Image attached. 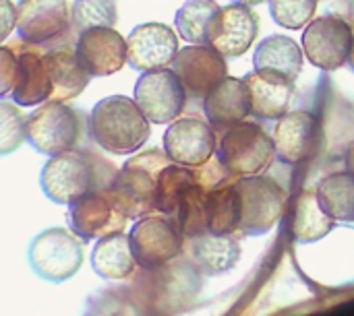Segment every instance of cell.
Segmentation results:
<instances>
[{
    "label": "cell",
    "instance_id": "7402d4cb",
    "mask_svg": "<svg viewBox=\"0 0 354 316\" xmlns=\"http://www.w3.org/2000/svg\"><path fill=\"white\" fill-rule=\"evenodd\" d=\"M187 257L207 277L230 273L241 261V244L234 236L201 234L187 244Z\"/></svg>",
    "mask_w": 354,
    "mask_h": 316
},
{
    "label": "cell",
    "instance_id": "5b68a950",
    "mask_svg": "<svg viewBox=\"0 0 354 316\" xmlns=\"http://www.w3.org/2000/svg\"><path fill=\"white\" fill-rule=\"evenodd\" d=\"M216 155L232 178H249L263 174L272 166L276 145L261 124L245 120L220 137Z\"/></svg>",
    "mask_w": 354,
    "mask_h": 316
},
{
    "label": "cell",
    "instance_id": "603a6c76",
    "mask_svg": "<svg viewBox=\"0 0 354 316\" xmlns=\"http://www.w3.org/2000/svg\"><path fill=\"white\" fill-rule=\"evenodd\" d=\"M44 62L50 72L54 93L50 101H68L75 99L85 91V87L91 81V75L81 66L75 46H60V48H50L44 52Z\"/></svg>",
    "mask_w": 354,
    "mask_h": 316
},
{
    "label": "cell",
    "instance_id": "d590c367",
    "mask_svg": "<svg viewBox=\"0 0 354 316\" xmlns=\"http://www.w3.org/2000/svg\"><path fill=\"white\" fill-rule=\"evenodd\" d=\"M193 172H195L197 184L203 190H207V192L214 190V188H218V186H222V184H226V182H230V180H234L230 176V172L224 168V164L220 161L218 155H214L207 164H203L199 168H193Z\"/></svg>",
    "mask_w": 354,
    "mask_h": 316
},
{
    "label": "cell",
    "instance_id": "836d02e7",
    "mask_svg": "<svg viewBox=\"0 0 354 316\" xmlns=\"http://www.w3.org/2000/svg\"><path fill=\"white\" fill-rule=\"evenodd\" d=\"M317 10V0H270V12L278 25L290 31L307 27Z\"/></svg>",
    "mask_w": 354,
    "mask_h": 316
},
{
    "label": "cell",
    "instance_id": "cb8c5ba5",
    "mask_svg": "<svg viewBox=\"0 0 354 316\" xmlns=\"http://www.w3.org/2000/svg\"><path fill=\"white\" fill-rule=\"evenodd\" d=\"M303 60H305V50L292 37L270 35L257 46L253 54V68L257 72L276 75L295 83L303 72Z\"/></svg>",
    "mask_w": 354,
    "mask_h": 316
},
{
    "label": "cell",
    "instance_id": "8d00e7d4",
    "mask_svg": "<svg viewBox=\"0 0 354 316\" xmlns=\"http://www.w3.org/2000/svg\"><path fill=\"white\" fill-rule=\"evenodd\" d=\"M17 75H19L17 54L8 46H2L0 48V95L2 97L12 93L15 83H17Z\"/></svg>",
    "mask_w": 354,
    "mask_h": 316
},
{
    "label": "cell",
    "instance_id": "ba28073f",
    "mask_svg": "<svg viewBox=\"0 0 354 316\" xmlns=\"http://www.w3.org/2000/svg\"><path fill=\"white\" fill-rule=\"evenodd\" d=\"M129 240L139 269H156L168 265L183 257L187 246V238L172 217H160L151 213L139 217L133 224Z\"/></svg>",
    "mask_w": 354,
    "mask_h": 316
},
{
    "label": "cell",
    "instance_id": "ac0fdd59",
    "mask_svg": "<svg viewBox=\"0 0 354 316\" xmlns=\"http://www.w3.org/2000/svg\"><path fill=\"white\" fill-rule=\"evenodd\" d=\"M127 60L139 70H158L172 66L178 54V37L166 23H141L127 37Z\"/></svg>",
    "mask_w": 354,
    "mask_h": 316
},
{
    "label": "cell",
    "instance_id": "2e32d148",
    "mask_svg": "<svg viewBox=\"0 0 354 316\" xmlns=\"http://www.w3.org/2000/svg\"><path fill=\"white\" fill-rule=\"evenodd\" d=\"M75 52L81 66L91 77H110L129 62L127 39L114 27H89L79 31Z\"/></svg>",
    "mask_w": 354,
    "mask_h": 316
},
{
    "label": "cell",
    "instance_id": "9a60e30c",
    "mask_svg": "<svg viewBox=\"0 0 354 316\" xmlns=\"http://www.w3.org/2000/svg\"><path fill=\"white\" fill-rule=\"evenodd\" d=\"M170 68L178 75L187 95L195 101H203L209 91L228 77L224 56L209 46L191 43L178 50Z\"/></svg>",
    "mask_w": 354,
    "mask_h": 316
},
{
    "label": "cell",
    "instance_id": "30bf717a",
    "mask_svg": "<svg viewBox=\"0 0 354 316\" xmlns=\"http://www.w3.org/2000/svg\"><path fill=\"white\" fill-rule=\"evenodd\" d=\"M353 43V27L338 14L317 17L303 31L305 58L322 70H338L348 64Z\"/></svg>",
    "mask_w": 354,
    "mask_h": 316
},
{
    "label": "cell",
    "instance_id": "484cf974",
    "mask_svg": "<svg viewBox=\"0 0 354 316\" xmlns=\"http://www.w3.org/2000/svg\"><path fill=\"white\" fill-rule=\"evenodd\" d=\"M91 267L102 279L108 282L133 277L139 265L133 255L129 236L122 232H114L100 238L91 253Z\"/></svg>",
    "mask_w": 354,
    "mask_h": 316
},
{
    "label": "cell",
    "instance_id": "ffe728a7",
    "mask_svg": "<svg viewBox=\"0 0 354 316\" xmlns=\"http://www.w3.org/2000/svg\"><path fill=\"white\" fill-rule=\"evenodd\" d=\"M8 48L17 54L19 60V75H17L15 89L10 93L12 101L25 108L41 106L50 101L54 93V85L44 62V52L37 50L39 46H31L19 39L17 43H8Z\"/></svg>",
    "mask_w": 354,
    "mask_h": 316
},
{
    "label": "cell",
    "instance_id": "d6986e66",
    "mask_svg": "<svg viewBox=\"0 0 354 316\" xmlns=\"http://www.w3.org/2000/svg\"><path fill=\"white\" fill-rule=\"evenodd\" d=\"M319 120L309 110L286 112L274 126L276 157L282 164L297 166L309 159L317 147Z\"/></svg>",
    "mask_w": 354,
    "mask_h": 316
},
{
    "label": "cell",
    "instance_id": "ab89813d",
    "mask_svg": "<svg viewBox=\"0 0 354 316\" xmlns=\"http://www.w3.org/2000/svg\"><path fill=\"white\" fill-rule=\"evenodd\" d=\"M230 2H241V4H249V6H255V4H261L266 0H230Z\"/></svg>",
    "mask_w": 354,
    "mask_h": 316
},
{
    "label": "cell",
    "instance_id": "4dcf8cb0",
    "mask_svg": "<svg viewBox=\"0 0 354 316\" xmlns=\"http://www.w3.org/2000/svg\"><path fill=\"white\" fill-rule=\"evenodd\" d=\"M218 10L220 4L216 0H187L176 10V19H174L180 37L193 46H205L207 25Z\"/></svg>",
    "mask_w": 354,
    "mask_h": 316
},
{
    "label": "cell",
    "instance_id": "6da1fadb",
    "mask_svg": "<svg viewBox=\"0 0 354 316\" xmlns=\"http://www.w3.org/2000/svg\"><path fill=\"white\" fill-rule=\"evenodd\" d=\"M116 174L118 170L108 159L89 151L71 149L46 161L39 184L50 201L71 205L89 192L110 188Z\"/></svg>",
    "mask_w": 354,
    "mask_h": 316
},
{
    "label": "cell",
    "instance_id": "83f0119b",
    "mask_svg": "<svg viewBox=\"0 0 354 316\" xmlns=\"http://www.w3.org/2000/svg\"><path fill=\"white\" fill-rule=\"evenodd\" d=\"M241 197L234 180L207 192V232L218 236H236L241 230Z\"/></svg>",
    "mask_w": 354,
    "mask_h": 316
},
{
    "label": "cell",
    "instance_id": "3957f363",
    "mask_svg": "<svg viewBox=\"0 0 354 316\" xmlns=\"http://www.w3.org/2000/svg\"><path fill=\"white\" fill-rule=\"evenodd\" d=\"M170 164V155L160 149H147L133 155L118 170L110 188H106L116 209L129 219H139L151 211H158V180L162 170Z\"/></svg>",
    "mask_w": 354,
    "mask_h": 316
},
{
    "label": "cell",
    "instance_id": "44dd1931",
    "mask_svg": "<svg viewBox=\"0 0 354 316\" xmlns=\"http://www.w3.org/2000/svg\"><path fill=\"white\" fill-rule=\"evenodd\" d=\"M203 112L218 137L251 116V91L245 79L226 77L203 99Z\"/></svg>",
    "mask_w": 354,
    "mask_h": 316
},
{
    "label": "cell",
    "instance_id": "d4e9b609",
    "mask_svg": "<svg viewBox=\"0 0 354 316\" xmlns=\"http://www.w3.org/2000/svg\"><path fill=\"white\" fill-rule=\"evenodd\" d=\"M251 91V116L259 120H280L290 106L295 83L268 75V72H249L243 77Z\"/></svg>",
    "mask_w": 354,
    "mask_h": 316
},
{
    "label": "cell",
    "instance_id": "d6a6232c",
    "mask_svg": "<svg viewBox=\"0 0 354 316\" xmlns=\"http://www.w3.org/2000/svg\"><path fill=\"white\" fill-rule=\"evenodd\" d=\"M71 17L75 27L83 31L89 27H114L118 12L114 0H75Z\"/></svg>",
    "mask_w": 354,
    "mask_h": 316
},
{
    "label": "cell",
    "instance_id": "7a4b0ae2",
    "mask_svg": "<svg viewBox=\"0 0 354 316\" xmlns=\"http://www.w3.org/2000/svg\"><path fill=\"white\" fill-rule=\"evenodd\" d=\"M149 120L135 99L110 95L100 99L89 114V135L100 149L112 155L137 153L149 139Z\"/></svg>",
    "mask_w": 354,
    "mask_h": 316
},
{
    "label": "cell",
    "instance_id": "9c48e42d",
    "mask_svg": "<svg viewBox=\"0 0 354 316\" xmlns=\"http://www.w3.org/2000/svg\"><path fill=\"white\" fill-rule=\"evenodd\" d=\"M83 263L81 238L64 228H52L37 234L29 246V265L46 282L62 284L71 279Z\"/></svg>",
    "mask_w": 354,
    "mask_h": 316
},
{
    "label": "cell",
    "instance_id": "f546056e",
    "mask_svg": "<svg viewBox=\"0 0 354 316\" xmlns=\"http://www.w3.org/2000/svg\"><path fill=\"white\" fill-rule=\"evenodd\" d=\"M193 186H197L193 168L174 164V161L168 168H164L160 174V180H158V199H156L158 213L174 217L183 199L187 197V192Z\"/></svg>",
    "mask_w": 354,
    "mask_h": 316
},
{
    "label": "cell",
    "instance_id": "60d3db41",
    "mask_svg": "<svg viewBox=\"0 0 354 316\" xmlns=\"http://www.w3.org/2000/svg\"><path fill=\"white\" fill-rule=\"evenodd\" d=\"M348 66H351V70L354 72V43H353V52H351V60H348Z\"/></svg>",
    "mask_w": 354,
    "mask_h": 316
},
{
    "label": "cell",
    "instance_id": "f35d334b",
    "mask_svg": "<svg viewBox=\"0 0 354 316\" xmlns=\"http://www.w3.org/2000/svg\"><path fill=\"white\" fill-rule=\"evenodd\" d=\"M344 164H346V170L354 174V141L348 145V149L344 153Z\"/></svg>",
    "mask_w": 354,
    "mask_h": 316
},
{
    "label": "cell",
    "instance_id": "1f68e13d",
    "mask_svg": "<svg viewBox=\"0 0 354 316\" xmlns=\"http://www.w3.org/2000/svg\"><path fill=\"white\" fill-rule=\"evenodd\" d=\"M187 240L207 234V190L199 184L193 186L183 199L178 211L172 217Z\"/></svg>",
    "mask_w": 354,
    "mask_h": 316
},
{
    "label": "cell",
    "instance_id": "e0dca14e",
    "mask_svg": "<svg viewBox=\"0 0 354 316\" xmlns=\"http://www.w3.org/2000/svg\"><path fill=\"white\" fill-rule=\"evenodd\" d=\"M127 221L129 217L116 209L106 190L89 192L68 205V228L83 242L122 232Z\"/></svg>",
    "mask_w": 354,
    "mask_h": 316
},
{
    "label": "cell",
    "instance_id": "f1b7e54d",
    "mask_svg": "<svg viewBox=\"0 0 354 316\" xmlns=\"http://www.w3.org/2000/svg\"><path fill=\"white\" fill-rule=\"evenodd\" d=\"M315 195L322 209L340 224H354V174L336 172L319 180Z\"/></svg>",
    "mask_w": 354,
    "mask_h": 316
},
{
    "label": "cell",
    "instance_id": "5bb4252c",
    "mask_svg": "<svg viewBox=\"0 0 354 316\" xmlns=\"http://www.w3.org/2000/svg\"><path fill=\"white\" fill-rule=\"evenodd\" d=\"M220 137L209 122L187 116L170 122L164 132V151L174 164L199 168L218 153Z\"/></svg>",
    "mask_w": 354,
    "mask_h": 316
},
{
    "label": "cell",
    "instance_id": "74e56055",
    "mask_svg": "<svg viewBox=\"0 0 354 316\" xmlns=\"http://www.w3.org/2000/svg\"><path fill=\"white\" fill-rule=\"evenodd\" d=\"M0 39H6L12 29H17V6L10 0H0Z\"/></svg>",
    "mask_w": 354,
    "mask_h": 316
},
{
    "label": "cell",
    "instance_id": "e575fe53",
    "mask_svg": "<svg viewBox=\"0 0 354 316\" xmlns=\"http://www.w3.org/2000/svg\"><path fill=\"white\" fill-rule=\"evenodd\" d=\"M27 141V116H23L10 101L0 103V153L8 155Z\"/></svg>",
    "mask_w": 354,
    "mask_h": 316
},
{
    "label": "cell",
    "instance_id": "4fadbf2b",
    "mask_svg": "<svg viewBox=\"0 0 354 316\" xmlns=\"http://www.w3.org/2000/svg\"><path fill=\"white\" fill-rule=\"evenodd\" d=\"M259 19L249 4L230 2L228 6H220L214 19L207 25L205 46L220 52L224 58H239L257 39Z\"/></svg>",
    "mask_w": 354,
    "mask_h": 316
},
{
    "label": "cell",
    "instance_id": "4316f807",
    "mask_svg": "<svg viewBox=\"0 0 354 316\" xmlns=\"http://www.w3.org/2000/svg\"><path fill=\"white\" fill-rule=\"evenodd\" d=\"M336 221L322 209L319 199L315 190H305L295 203L292 209V221H290V234L295 242L311 244L319 242L334 230Z\"/></svg>",
    "mask_w": 354,
    "mask_h": 316
},
{
    "label": "cell",
    "instance_id": "52a82bcc",
    "mask_svg": "<svg viewBox=\"0 0 354 316\" xmlns=\"http://www.w3.org/2000/svg\"><path fill=\"white\" fill-rule=\"evenodd\" d=\"M241 197V236H266L284 215L286 190L272 176L259 174L249 178H234Z\"/></svg>",
    "mask_w": 354,
    "mask_h": 316
},
{
    "label": "cell",
    "instance_id": "8fae6325",
    "mask_svg": "<svg viewBox=\"0 0 354 316\" xmlns=\"http://www.w3.org/2000/svg\"><path fill=\"white\" fill-rule=\"evenodd\" d=\"M187 91L172 68L143 72L135 83V101L151 124L178 120L187 106Z\"/></svg>",
    "mask_w": 354,
    "mask_h": 316
},
{
    "label": "cell",
    "instance_id": "8992f818",
    "mask_svg": "<svg viewBox=\"0 0 354 316\" xmlns=\"http://www.w3.org/2000/svg\"><path fill=\"white\" fill-rule=\"evenodd\" d=\"M85 135V114L66 106V101H46L27 116V141L48 157L77 147Z\"/></svg>",
    "mask_w": 354,
    "mask_h": 316
},
{
    "label": "cell",
    "instance_id": "277c9868",
    "mask_svg": "<svg viewBox=\"0 0 354 316\" xmlns=\"http://www.w3.org/2000/svg\"><path fill=\"white\" fill-rule=\"evenodd\" d=\"M139 288H143L145 302L162 315L178 313L189 306L201 292L203 273L191 263L189 257H178L176 261L156 267L141 269L137 275Z\"/></svg>",
    "mask_w": 354,
    "mask_h": 316
},
{
    "label": "cell",
    "instance_id": "7c38bea8",
    "mask_svg": "<svg viewBox=\"0 0 354 316\" xmlns=\"http://www.w3.org/2000/svg\"><path fill=\"white\" fill-rule=\"evenodd\" d=\"M71 6L66 0H19L17 35L31 46H50L71 33Z\"/></svg>",
    "mask_w": 354,
    "mask_h": 316
}]
</instances>
